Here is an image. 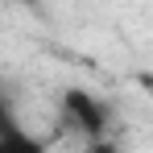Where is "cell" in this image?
<instances>
[{
    "label": "cell",
    "instance_id": "obj_1",
    "mask_svg": "<svg viewBox=\"0 0 153 153\" xmlns=\"http://www.w3.org/2000/svg\"><path fill=\"white\" fill-rule=\"evenodd\" d=\"M62 116H66V124L75 128V132H83L91 145H95V141H108L112 112H108V103H103L95 91L66 87V91H62Z\"/></svg>",
    "mask_w": 153,
    "mask_h": 153
},
{
    "label": "cell",
    "instance_id": "obj_2",
    "mask_svg": "<svg viewBox=\"0 0 153 153\" xmlns=\"http://www.w3.org/2000/svg\"><path fill=\"white\" fill-rule=\"evenodd\" d=\"M0 153H46V145L29 132H8V137H0Z\"/></svg>",
    "mask_w": 153,
    "mask_h": 153
},
{
    "label": "cell",
    "instance_id": "obj_3",
    "mask_svg": "<svg viewBox=\"0 0 153 153\" xmlns=\"http://www.w3.org/2000/svg\"><path fill=\"white\" fill-rule=\"evenodd\" d=\"M87 153H120V149H116L112 141H95V145H91V149H87Z\"/></svg>",
    "mask_w": 153,
    "mask_h": 153
}]
</instances>
